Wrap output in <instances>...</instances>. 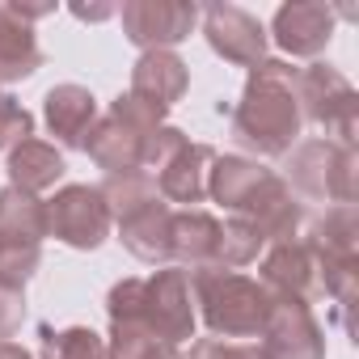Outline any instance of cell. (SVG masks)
Masks as SVG:
<instances>
[{"instance_id":"obj_22","label":"cell","mask_w":359,"mask_h":359,"mask_svg":"<svg viewBox=\"0 0 359 359\" xmlns=\"http://www.w3.org/2000/svg\"><path fill=\"white\" fill-rule=\"evenodd\" d=\"M43 68V47L34 39V26L18 22L9 5H0V85L30 81Z\"/></svg>"},{"instance_id":"obj_9","label":"cell","mask_w":359,"mask_h":359,"mask_svg":"<svg viewBox=\"0 0 359 359\" xmlns=\"http://www.w3.org/2000/svg\"><path fill=\"white\" fill-rule=\"evenodd\" d=\"M258 338L266 359H325V330L317 325L309 304L275 300Z\"/></svg>"},{"instance_id":"obj_10","label":"cell","mask_w":359,"mask_h":359,"mask_svg":"<svg viewBox=\"0 0 359 359\" xmlns=\"http://www.w3.org/2000/svg\"><path fill=\"white\" fill-rule=\"evenodd\" d=\"M203 34H208L212 51L237 68H254L266 60V26L237 5H208L203 9Z\"/></svg>"},{"instance_id":"obj_25","label":"cell","mask_w":359,"mask_h":359,"mask_svg":"<svg viewBox=\"0 0 359 359\" xmlns=\"http://www.w3.org/2000/svg\"><path fill=\"white\" fill-rule=\"evenodd\" d=\"M39 355L43 359H106V338L89 325H39Z\"/></svg>"},{"instance_id":"obj_23","label":"cell","mask_w":359,"mask_h":359,"mask_svg":"<svg viewBox=\"0 0 359 359\" xmlns=\"http://www.w3.org/2000/svg\"><path fill=\"white\" fill-rule=\"evenodd\" d=\"M43 237H47V203L39 195L5 187L0 191V241L43 245Z\"/></svg>"},{"instance_id":"obj_4","label":"cell","mask_w":359,"mask_h":359,"mask_svg":"<svg viewBox=\"0 0 359 359\" xmlns=\"http://www.w3.org/2000/svg\"><path fill=\"white\" fill-rule=\"evenodd\" d=\"M283 182L296 199L313 203H355L359 199V152L334 140H300L287 152Z\"/></svg>"},{"instance_id":"obj_11","label":"cell","mask_w":359,"mask_h":359,"mask_svg":"<svg viewBox=\"0 0 359 359\" xmlns=\"http://www.w3.org/2000/svg\"><path fill=\"white\" fill-rule=\"evenodd\" d=\"M241 220L254 224V233L262 237V245H283V241H296L309 224V212L304 203L287 191V182L279 173H271L266 182L258 187V195L237 212Z\"/></svg>"},{"instance_id":"obj_14","label":"cell","mask_w":359,"mask_h":359,"mask_svg":"<svg viewBox=\"0 0 359 359\" xmlns=\"http://www.w3.org/2000/svg\"><path fill=\"white\" fill-rule=\"evenodd\" d=\"M43 118L60 148H85L93 123H97V97L85 85H55L43 97Z\"/></svg>"},{"instance_id":"obj_5","label":"cell","mask_w":359,"mask_h":359,"mask_svg":"<svg viewBox=\"0 0 359 359\" xmlns=\"http://www.w3.org/2000/svg\"><path fill=\"white\" fill-rule=\"evenodd\" d=\"M300 106H304V123H317L325 131V140L355 148L359 93L338 68H330V64L300 68Z\"/></svg>"},{"instance_id":"obj_35","label":"cell","mask_w":359,"mask_h":359,"mask_svg":"<svg viewBox=\"0 0 359 359\" xmlns=\"http://www.w3.org/2000/svg\"><path fill=\"white\" fill-rule=\"evenodd\" d=\"M114 13H118L114 5H72V18H81V22H106Z\"/></svg>"},{"instance_id":"obj_21","label":"cell","mask_w":359,"mask_h":359,"mask_svg":"<svg viewBox=\"0 0 359 359\" xmlns=\"http://www.w3.org/2000/svg\"><path fill=\"white\" fill-rule=\"evenodd\" d=\"M9 187H18V191H26V195H43V191H51L60 177L68 173V165H64V152L55 148V144H47V140H22L18 148H9Z\"/></svg>"},{"instance_id":"obj_30","label":"cell","mask_w":359,"mask_h":359,"mask_svg":"<svg viewBox=\"0 0 359 359\" xmlns=\"http://www.w3.org/2000/svg\"><path fill=\"white\" fill-rule=\"evenodd\" d=\"M30 135H34V114H30L18 97H9L5 89H0V152L18 148V144L30 140Z\"/></svg>"},{"instance_id":"obj_24","label":"cell","mask_w":359,"mask_h":359,"mask_svg":"<svg viewBox=\"0 0 359 359\" xmlns=\"http://www.w3.org/2000/svg\"><path fill=\"white\" fill-rule=\"evenodd\" d=\"M97 191H102V199L110 208V220H127L140 208H148V203L161 199L156 195V177L144 173V169H135V173H106V182Z\"/></svg>"},{"instance_id":"obj_7","label":"cell","mask_w":359,"mask_h":359,"mask_svg":"<svg viewBox=\"0 0 359 359\" xmlns=\"http://www.w3.org/2000/svg\"><path fill=\"white\" fill-rule=\"evenodd\" d=\"M123 34L131 47L144 51H173L182 39H191L199 22V5L191 0H127L118 9Z\"/></svg>"},{"instance_id":"obj_16","label":"cell","mask_w":359,"mask_h":359,"mask_svg":"<svg viewBox=\"0 0 359 359\" xmlns=\"http://www.w3.org/2000/svg\"><path fill=\"white\" fill-rule=\"evenodd\" d=\"M220 245V220L203 208H173V229H169V266H208L216 262Z\"/></svg>"},{"instance_id":"obj_12","label":"cell","mask_w":359,"mask_h":359,"mask_svg":"<svg viewBox=\"0 0 359 359\" xmlns=\"http://www.w3.org/2000/svg\"><path fill=\"white\" fill-rule=\"evenodd\" d=\"M334 22H338V13L330 5H321V0H292V5H279L275 9L271 34H275L279 51L300 55V60H313V55H321L330 47Z\"/></svg>"},{"instance_id":"obj_28","label":"cell","mask_w":359,"mask_h":359,"mask_svg":"<svg viewBox=\"0 0 359 359\" xmlns=\"http://www.w3.org/2000/svg\"><path fill=\"white\" fill-rule=\"evenodd\" d=\"M43 266V245H22V241H0V283L26 287Z\"/></svg>"},{"instance_id":"obj_29","label":"cell","mask_w":359,"mask_h":359,"mask_svg":"<svg viewBox=\"0 0 359 359\" xmlns=\"http://www.w3.org/2000/svg\"><path fill=\"white\" fill-rule=\"evenodd\" d=\"M191 140H187V131L182 127H173V123H161L156 131H148V140H144V173H161L177 152H182Z\"/></svg>"},{"instance_id":"obj_1","label":"cell","mask_w":359,"mask_h":359,"mask_svg":"<svg viewBox=\"0 0 359 359\" xmlns=\"http://www.w3.org/2000/svg\"><path fill=\"white\" fill-rule=\"evenodd\" d=\"M304 135L300 68L283 60H262L250 68L241 102L233 110V140L258 156H287Z\"/></svg>"},{"instance_id":"obj_3","label":"cell","mask_w":359,"mask_h":359,"mask_svg":"<svg viewBox=\"0 0 359 359\" xmlns=\"http://www.w3.org/2000/svg\"><path fill=\"white\" fill-rule=\"evenodd\" d=\"M187 283H191V296L199 304L195 317H203L212 338H224V342L258 338L266 317H271V309H275V296L258 279H250L241 271H224L216 262L191 266Z\"/></svg>"},{"instance_id":"obj_34","label":"cell","mask_w":359,"mask_h":359,"mask_svg":"<svg viewBox=\"0 0 359 359\" xmlns=\"http://www.w3.org/2000/svg\"><path fill=\"white\" fill-rule=\"evenodd\" d=\"M9 13H13L18 22H26V26H34L39 18H47V13H55V5H51V0H39V5H22V0H9Z\"/></svg>"},{"instance_id":"obj_17","label":"cell","mask_w":359,"mask_h":359,"mask_svg":"<svg viewBox=\"0 0 359 359\" xmlns=\"http://www.w3.org/2000/svg\"><path fill=\"white\" fill-rule=\"evenodd\" d=\"M144 140H148V131L106 114V118L93 123V131L85 140V152L106 173H135V169H144Z\"/></svg>"},{"instance_id":"obj_19","label":"cell","mask_w":359,"mask_h":359,"mask_svg":"<svg viewBox=\"0 0 359 359\" xmlns=\"http://www.w3.org/2000/svg\"><path fill=\"white\" fill-rule=\"evenodd\" d=\"M275 169H266V165H258L254 156H220L216 152V161H212V169H208V199L212 203H220V208H229L233 216L258 195V187L266 182Z\"/></svg>"},{"instance_id":"obj_15","label":"cell","mask_w":359,"mask_h":359,"mask_svg":"<svg viewBox=\"0 0 359 359\" xmlns=\"http://www.w3.org/2000/svg\"><path fill=\"white\" fill-rule=\"evenodd\" d=\"M216 161L212 144H187L161 173H156V195L173 208H195L208 199V169Z\"/></svg>"},{"instance_id":"obj_33","label":"cell","mask_w":359,"mask_h":359,"mask_svg":"<svg viewBox=\"0 0 359 359\" xmlns=\"http://www.w3.org/2000/svg\"><path fill=\"white\" fill-rule=\"evenodd\" d=\"M26 321V287L0 283V342H9Z\"/></svg>"},{"instance_id":"obj_6","label":"cell","mask_w":359,"mask_h":359,"mask_svg":"<svg viewBox=\"0 0 359 359\" xmlns=\"http://www.w3.org/2000/svg\"><path fill=\"white\" fill-rule=\"evenodd\" d=\"M110 208L97 187H60L47 199V237L72 250H97L110 237Z\"/></svg>"},{"instance_id":"obj_32","label":"cell","mask_w":359,"mask_h":359,"mask_svg":"<svg viewBox=\"0 0 359 359\" xmlns=\"http://www.w3.org/2000/svg\"><path fill=\"white\" fill-rule=\"evenodd\" d=\"M187 359H266L258 342H224V338H199Z\"/></svg>"},{"instance_id":"obj_36","label":"cell","mask_w":359,"mask_h":359,"mask_svg":"<svg viewBox=\"0 0 359 359\" xmlns=\"http://www.w3.org/2000/svg\"><path fill=\"white\" fill-rule=\"evenodd\" d=\"M0 359H34L26 346H18V342H0Z\"/></svg>"},{"instance_id":"obj_27","label":"cell","mask_w":359,"mask_h":359,"mask_svg":"<svg viewBox=\"0 0 359 359\" xmlns=\"http://www.w3.org/2000/svg\"><path fill=\"white\" fill-rule=\"evenodd\" d=\"M106 359H187L177 346L131 330V325H110V342H106Z\"/></svg>"},{"instance_id":"obj_13","label":"cell","mask_w":359,"mask_h":359,"mask_svg":"<svg viewBox=\"0 0 359 359\" xmlns=\"http://www.w3.org/2000/svg\"><path fill=\"white\" fill-rule=\"evenodd\" d=\"M187 89H191V68L177 51H144L131 64V89L127 93H135L161 110H173V102H182Z\"/></svg>"},{"instance_id":"obj_2","label":"cell","mask_w":359,"mask_h":359,"mask_svg":"<svg viewBox=\"0 0 359 359\" xmlns=\"http://www.w3.org/2000/svg\"><path fill=\"white\" fill-rule=\"evenodd\" d=\"M110 325L144 330L169 346L195 338V296L182 266H161L148 279H118L106 296Z\"/></svg>"},{"instance_id":"obj_20","label":"cell","mask_w":359,"mask_h":359,"mask_svg":"<svg viewBox=\"0 0 359 359\" xmlns=\"http://www.w3.org/2000/svg\"><path fill=\"white\" fill-rule=\"evenodd\" d=\"M169 229H173V208L165 199L118 220V237H123L127 254H135L148 266H169Z\"/></svg>"},{"instance_id":"obj_31","label":"cell","mask_w":359,"mask_h":359,"mask_svg":"<svg viewBox=\"0 0 359 359\" xmlns=\"http://www.w3.org/2000/svg\"><path fill=\"white\" fill-rule=\"evenodd\" d=\"M110 114L123 118V123H131V127H140V131H156L169 110H161V106H152V102H144V97H135V93H118V97L110 102Z\"/></svg>"},{"instance_id":"obj_8","label":"cell","mask_w":359,"mask_h":359,"mask_svg":"<svg viewBox=\"0 0 359 359\" xmlns=\"http://www.w3.org/2000/svg\"><path fill=\"white\" fill-rule=\"evenodd\" d=\"M258 283L275 296V300H292V304H309L321 296V266L313 258V250L304 245V237L283 241V245H266L258 258Z\"/></svg>"},{"instance_id":"obj_18","label":"cell","mask_w":359,"mask_h":359,"mask_svg":"<svg viewBox=\"0 0 359 359\" xmlns=\"http://www.w3.org/2000/svg\"><path fill=\"white\" fill-rule=\"evenodd\" d=\"M304 245L313 250L317 266L321 262H359V208L355 203L325 208V216L304 224Z\"/></svg>"},{"instance_id":"obj_26","label":"cell","mask_w":359,"mask_h":359,"mask_svg":"<svg viewBox=\"0 0 359 359\" xmlns=\"http://www.w3.org/2000/svg\"><path fill=\"white\" fill-rule=\"evenodd\" d=\"M262 237L254 233V224L250 220H241V216H233L229 224H220V245H216V266H224V271H237V266H250V262H258L262 258Z\"/></svg>"}]
</instances>
